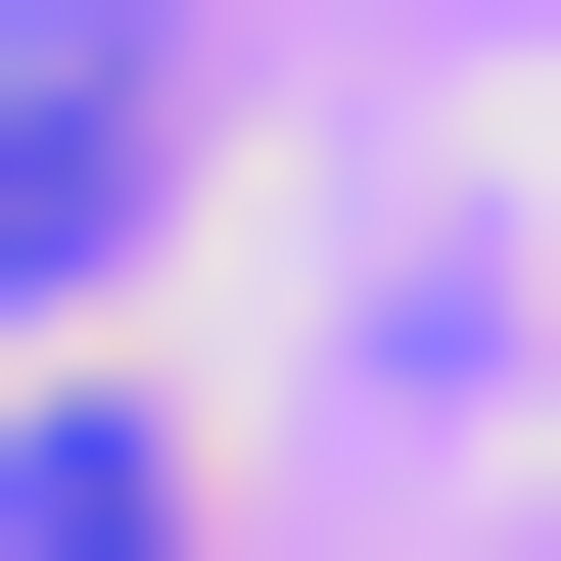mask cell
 Wrapping results in <instances>:
<instances>
[{
  "label": "cell",
  "instance_id": "cell-1",
  "mask_svg": "<svg viewBox=\"0 0 561 561\" xmlns=\"http://www.w3.org/2000/svg\"><path fill=\"white\" fill-rule=\"evenodd\" d=\"M0 280H140V94H94V47L0 94Z\"/></svg>",
  "mask_w": 561,
  "mask_h": 561
}]
</instances>
